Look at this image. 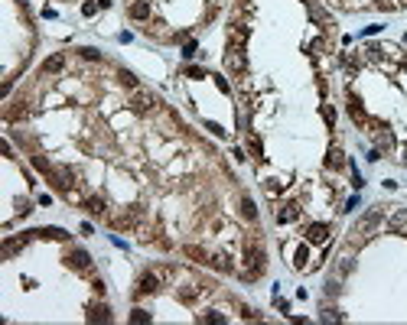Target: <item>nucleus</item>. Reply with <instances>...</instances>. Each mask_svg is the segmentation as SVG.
Returning <instances> with one entry per match:
<instances>
[{
	"mask_svg": "<svg viewBox=\"0 0 407 325\" xmlns=\"http://www.w3.org/2000/svg\"><path fill=\"white\" fill-rule=\"evenodd\" d=\"M160 276H156V270H147V273H140L137 276V289H134V296H150V293H156L160 289Z\"/></svg>",
	"mask_w": 407,
	"mask_h": 325,
	"instance_id": "f257e3e1",
	"label": "nucleus"
},
{
	"mask_svg": "<svg viewBox=\"0 0 407 325\" xmlns=\"http://www.w3.org/2000/svg\"><path fill=\"white\" fill-rule=\"evenodd\" d=\"M153 94H147V91H137L134 98H130V107L137 111V114H147V111H153Z\"/></svg>",
	"mask_w": 407,
	"mask_h": 325,
	"instance_id": "f03ea898",
	"label": "nucleus"
},
{
	"mask_svg": "<svg viewBox=\"0 0 407 325\" xmlns=\"http://www.w3.org/2000/svg\"><path fill=\"white\" fill-rule=\"evenodd\" d=\"M225 65L231 68V72H241L245 68V55H241L238 46H228V55H225Z\"/></svg>",
	"mask_w": 407,
	"mask_h": 325,
	"instance_id": "7ed1b4c3",
	"label": "nucleus"
},
{
	"mask_svg": "<svg viewBox=\"0 0 407 325\" xmlns=\"http://www.w3.org/2000/svg\"><path fill=\"white\" fill-rule=\"evenodd\" d=\"M326 238H329V228L326 225H309L306 228V241H309V244H322Z\"/></svg>",
	"mask_w": 407,
	"mask_h": 325,
	"instance_id": "20e7f679",
	"label": "nucleus"
},
{
	"mask_svg": "<svg viewBox=\"0 0 407 325\" xmlns=\"http://www.w3.org/2000/svg\"><path fill=\"white\" fill-rule=\"evenodd\" d=\"M68 264H72L75 270H92V257H88L85 251H72L68 254Z\"/></svg>",
	"mask_w": 407,
	"mask_h": 325,
	"instance_id": "39448f33",
	"label": "nucleus"
},
{
	"mask_svg": "<svg viewBox=\"0 0 407 325\" xmlns=\"http://www.w3.org/2000/svg\"><path fill=\"white\" fill-rule=\"evenodd\" d=\"M127 13H130L134 20H147V17H150V4H147V0H130Z\"/></svg>",
	"mask_w": 407,
	"mask_h": 325,
	"instance_id": "423d86ee",
	"label": "nucleus"
},
{
	"mask_svg": "<svg viewBox=\"0 0 407 325\" xmlns=\"http://www.w3.org/2000/svg\"><path fill=\"white\" fill-rule=\"evenodd\" d=\"M26 241H30V234H20V238H7V241H4V257H13V254H17L20 247L26 244Z\"/></svg>",
	"mask_w": 407,
	"mask_h": 325,
	"instance_id": "0eeeda50",
	"label": "nucleus"
},
{
	"mask_svg": "<svg viewBox=\"0 0 407 325\" xmlns=\"http://www.w3.org/2000/svg\"><path fill=\"white\" fill-rule=\"evenodd\" d=\"M326 166H329V169H346V153H342L339 147H333L329 156H326Z\"/></svg>",
	"mask_w": 407,
	"mask_h": 325,
	"instance_id": "6e6552de",
	"label": "nucleus"
},
{
	"mask_svg": "<svg viewBox=\"0 0 407 325\" xmlns=\"http://www.w3.org/2000/svg\"><path fill=\"white\" fill-rule=\"evenodd\" d=\"M209 264L215 267V270H222V273H231L234 267H231V260H228V254H212L209 257Z\"/></svg>",
	"mask_w": 407,
	"mask_h": 325,
	"instance_id": "1a4fd4ad",
	"label": "nucleus"
},
{
	"mask_svg": "<svg viewBox=\"0 0 407 325\" xmlns=\"http://www.w3.org/2000/svg\"><path fill=\"white\" fill-rule=\"evenodd\" d=\"M88 322H111V309L108 306H92L88 309Z\"/></svg>",
	"mask_w": 407,
	"mask_h": 325,
	"instance_id": "9d476101",
	"label": "nucleus"
},
{
	"mask_svg": "<svg viewBox=\"0 0 407 325\" xmlns=\"http://www.w3.org/2000/svg\"><path fill=\"white\" fill-rule=\"evenodd\" d=\"M296 218H300V205L296 202H287L284 208L277 211V221H296Z\"/></svg>",
	"mask_w": 407,
	"mask_h": 325,
	"instance_id": "9b49d317",
	"label": "nucleus"
},
{
	"mask_svg": "<svg viewBox=\"0 0 407 325\" xmlns=\"http://www.w3.org/2000/svg\"><path fill=\"white\" fill-rule=\"evenodd\" d=\"M36 234H39V238H46V241H65V238H68L62 228H39Z\"/></svg>",
	"mask_w": 407,
	"mask_h": 325,
	"instance_id": "f8f14e48",
	"label": "nucleus"
},
{
	"mask_svg": "<svg viewBox=\"0 0 407 325\" xmlns=\"http://www.w3.org/2000/svg\"><path fill=\"white\" fill-rule=\"evenodd\" d=\"M85 208L92 211V215H105V198H98V195H88V198H85Z\"/></svg>",
	"mask_w": 407,
	"mask_h": 325,
	"instance_id": "ddd939ff",
	"label": "nucleus"
},
{
	"mask_svg": "<svg viewBox=\"0 0 407 325\" xmlns=\"http://www.w3.org/2000/svg\"><path fill=\"white\" fill-rule=\"evenodd\" d=\"M349 114L355 117L358 124H365V111H362V101H358L355 94H352V98H349Z\"/></svg>",
	"mask_w": 407,
	"mask_h": 325,
	"instance_id": "4468645a",
	"label": "nucleus"
},
{
	"mask_svg": "<svg viewBox=\"0 0 407 325\" xmlns=\"http://www.w3.org/2000/svg\"><path fill=\"white\" fill-rule=\"evenodd\" d=\"M183 251H186V257H196L199 264H209V254H205L202 247H196V244H186Z\"/></svg>",
	"mask_w": 407,
	"mask_h": 325,
	"instance_id": "2eb2a0df",
	"label": "nucleus"
},
{
	"mask_svg": "<svg viewBox=\"0 0 407 325\" xmlns=\"http://www.w3.org/2000/svg\"><path fill=\"white\" fill-rule=\"evenodd\" d=\"M241 215H245L248 221H254V218H258V208H254V202H251V198H241Z\"/></svg>",
	"mask_w": 407,
	"mask_h": 325,
	"instance_id": "dca6fc26",
	"label": "nucleus"
},
{
	"mask_svg": "<svg viewBox=\"0 0 407 325\" xmlns=\"http://www.w3.org/2000/svg\"><path fill=\"white\" fill-rule=\"evenodd\" d=\"M62 65H65V59H62V55H49V59L43 62V72H59Z\"/></svg>",
	"mask_w": 407,
	"mask_h": 325,
	"instance_id": "f3484780",
	"label": "nucleus"
},
{
	"mask_svg": "<svg viewBox=\"0 0 407 325\" xmlns=\"http://www.w3.org/2000/svg\"><path fill=\"white\" fill-rule=\"evenodd\" d=\"M117 78H121V85L137 88V75H134V72H127V68H121V72H117Z\"/></svg>",
	"mask_w": 407,
	"mask_h": 325,
	"instance_id": "a211bd4d",
	"label": "nucleus"
},
{
	"mask_svg": "<svg viewBox=\"0 0 407 325\" xmlns=\"http://www.w3.org/2000/svg\"><path fill=\"white\" fill-rule=\"evenodd\" d=\"M130 322H150V312H143V309H134V312H130Z\"/></svg>",
	"mask_w": 407,
	"mask_h": 325,
	"instance_id": "6ab92c4d",
	"label": "nucleus"
},
{
	"mask_svg": "<svg viewBox=\"0 0 407 325\" xmlns=\"http://www.w3.org/2000/svg\"><path fill=\"white\" fill-rule=\"evenodd\" d=\"M33 166H36V169H43V172H49L52 166L46 163V156H33Z\"/></svg>",
	"mask_w": 407,
	"mask_h": 325,
	"instance_id": "aec40b11",
	"label": "nucleus"
},
{
	"mask_svg": "<svg viewBox=\"0 0 407 325\" xmlns=\"http://www.w3.org/2000/svg\"><path fill=\"white\" fill-rule=\"evenodd\" d=\"M322 117H326V124H329V127H336V111L329 107V104L322 107Z\"/></svg>",
	"mask_w": 407,
	"mask_h": 325,
	"instance_id": "412c9836",
	"label": "nucleus"
},
{
	"mask_svg": "<svg viewBox=\"0 0 407 325\" xmlns=\"http://www.w3.org/2000/svg\"><path fill=\"white\" fill-rule=\"evenodd\" d=\"M82 52V59H88V62H98L101 55H98V49H78Z\"/></svg>",
	"mask_w": 407,
	"mask_h": 325,
	"instance_id": "4be33fe9",
	"label": "nucleus"
},
{
	"mask_svg": "<svg viewBox=\"0 0 407 325\" xmlns=\"http://www.w3.org/2000/svg\"><path fill=\"white\" fill-rule=\"evenodd\" d=\"M95 10H98V4H82V13H85V17H95Z\"/></svg>",
	"mask_w": 407,
	"mask_h": 325,
	"instance_id": "5701e85b",
	"label": "nucleus"
},
{
	"mask_svg": "<svg viewBox=\"0 0 407 325\" xmlns=\"http://www.w3.org/2000/svg\"><path fill=\"white\" fill-rule=\"evenodd\" d=\"M303 260H306V247H300V251H296V267H303Z\"/></svg>",
	"mask_w": 407,
	"mask_h": 325,
	"instance_id": "b1692460",
	"label": "nucleus"
},
{
	"mask_svg": "<svg viewBox=\"0 0 407 325\" xmlns=\"http://www.w3.org/2000/svg\"><path fill=\"white\" fill-rule=\"evenodd\" d=\"M192 52H196V43H192V39H189V43H186V49H183V55H186V59H189Z\"/></svg>",
	"mask_w": 407,
	"mask_h": 325,
	"instance_id": "393cba45",
	"label": "nucleus"
},
{
	"mask_svg": "<svg viewBox=\"0 0 407 325\" xmlns=\"http://www.w3.org/2000/svg\"><path fill=\"white\" fill-rule=\"evenodd\" d=\"M401 4H407V0H401Z\"/></svg>",
	"mask_w": 407,
	"mask_h": 325,
	"instance_id": "a878e982",
	"label": "nucleus"
}]
</instances>
